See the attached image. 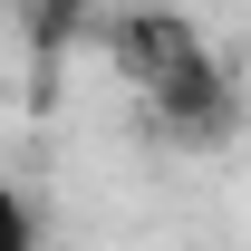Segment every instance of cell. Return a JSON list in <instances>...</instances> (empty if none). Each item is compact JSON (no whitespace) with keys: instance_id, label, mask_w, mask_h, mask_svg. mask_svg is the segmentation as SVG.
Segmentation results:
<instances>
[{"instance_id":"6da1fadb","label":"cell","mask_w":251,"mask_h":251,"mask_svg":"<svg viewBox=\"0 0 251 251\" xmlns=\"http://www.w3.org/2000/svg\"><path fill=\"white\" fill-rule=\"evenodd\" d=\"M116 58H126V77L174 116V135H213V126H232V77H222L213 39L193 29L184 10H135V20L116 29Z\"/></svg>"},{"instance_id":"7a4b0ae2","label":"cell","mask_w":251,"mask_h":251,"mask_svg":"<svg viewBox=\"0 0 251 251\" xmlns=\"http://www.w3.org/2000/svg\"><path fill=\"white\" fill-rule=\"evenodd\" d=\"M0 251H39V232H29V203L0 184Z\"/></svg>"},{"instance_id":"3957f363","label":"cell","mask_w":251,"mask_h":251,"mask_svg":"<svg viewBox=\"0 0 251 251\" xmlns=\"http://www.w3.org/2000/svg\"><path fill=\"white\" fill-rule=\"evenodd\" d=\"M87 10H97V0H49V20H87Z\"/></svg>"}]
</instances>
